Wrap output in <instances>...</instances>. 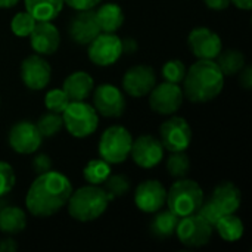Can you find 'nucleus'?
I'll return each instance as SVG.
<instances>
[{"mask_svg": "<svg viewBox=\"0 0 252 252\" xmlns=\"http://www.w3.org/2000/svg\"><path fill=\"white\" fill-rule=\"evenodd\" d=\"M219 236L226 242H236L244 236V223L242 220L233 213V214H224L214 226Z\"/></svg>", "mask_w": 252, "mask_h": 252, "instance_id": "bb28decb", "label": "nucleus"}, {"mask_svg": "<svg viewBox=\"0 0 252 252\" xmlns=\"http://www.w3.org/2000/svg\"><path fill=\"white\" fill-rule=\"evenodd\" d=\"M25 10L37 21H53L63 7V0H24Z\"/></svg>", "mask_w": 252, "mask_h": 252, "instance_id": "393cba45", "label": "nucleus"}, {"mask_svg": "<svg viewBox=\"0 0 252 252\" xmlns=\"http://www.w3.org/2000/svg\"><path fill=\"white\" fill-rule=\"evenodd\" d=\"M69 102H71L69 97L62 89H52L46 93V97H44V105L47 111H52L56 114H62L69 105Z\"/></svg>", "mask_w": 252, "mask_h": 252, "instance_id": "72a5a7b5", "label": "nucleus"}, {"mask_svg": "<svg viewBox=\"0 0 252 252\" xmlns=\"http://www.w3.org/2000/svg\"><path fill=\"white\" fill-rule=\"evenodd\" d=\"M21 78L30 90H43L52 80V66L41 55H30L21 63Z\"/></svg>", "mask_w": 252, "mask_h": 252, "instance_id": "4468645a", "label": "nucleus"}, {"mask_svg": "<svg viewBox=\"0 0 252 252\" xmlns=\"http://www.w3.org/2000/svg\"><path fill=\"white\" fill-rule=\"evenodd\" d=\"M204 3L213 10H224L232 4L230 0H204Z\"/></svg>", "mask_w": 252, "mask_h": 252, "instance_id": "ea45409f", "label": "nucleus"}, {"mask_svg": "<svg viewBox=\"0 0 252 252\" xmlns=\"http://www.w3.org/2000/svg\"><path fill=\"white\" fill-rule=\"evenodd\" d=\"M239 83L245 90H250L252 87V68L250 65H245L239 72Z\"/></svg>", "mask_w": 252, "mask_h": 252, "instance_id": "58836bf2", "label": "nucleus"}, {"mask_svg": "<svg viewBox=\"0 0 252 252\" xmlns=\"http://www.w3.org/2000/svg\"><path fill=\"white\" fill-rule=\"evenodd\" d=\"M154 219L151 221V233L155 239L159 241H167L176 235V229L179 224L180 217H177L173 211L165 210V211H157L154 213Z\"/></svg>", "mask_w": 252, "mask_h": 252, "instance_id": "4be33fe9", "label": "nucleus"}, {"mask_svg": "<svg viewBox=\"0 0 252 252\" xmlns=\"http://www.w3.org/2000/svg\"><path fill=\"white\" fill-rule=\"evenodd\" d=\"M196 214H199L204 220H207L213 227L216 226V223L224 216V214H221V211L211 202V199H208V201H204L202 202V205L199 207V210L196 211Z\"/></svg>", "mask_w": 252, "mask_h": 252, "instance_id": "c9c22d12", "label": "nucleus"}, {"mask_svg": "<svg viewBox=\"0 0 252 252\" xmlns=\"http://www.w3.org/2000/svg\"><path fill=\"white\" fill-rule=\"evenodd\" d=\"M210 199L221 211V214H233L241 208L242 193L235 183L221 182L214 188Z\"/></svg>", "mask_w": 252, "mask_h": 252, "instance_id": "aec40b11", "label": "nucleus"}, {"mask_svg": "<svg viewBox=\"0 0 252 252\" xmlns=\"http://www.w3.org/2000/svg\"><path fill=\"white\" fill-rule=\"evenodd\" d=\"M190 171V158L189 155L182 152H171L167 158V173L174 179H185Z\"/></svg>", "mask_w": 252, "mask_h": 252, "instance_id": "7c9ffc66", "label": "nucleus"}, {"mask_svg": "<svg viewBox=\"0 0 252 252\" xmlns=\"http://www.w3.org/2000/svg\"><path fill=\"white\" fill-rule=\"evenodd\" d=\"M72 190V185L66 176L50 170L38 174L31 183L25 196V207L34 217H52L66 207Z\"/></svg>", "mask_w": 252, "mask_h": 252, "instance_id": "f257e3e1", "label": "nucleus"}, {"mask_svg": "<svg viewBox=\"0 0 252 252\" xmlns=\"http://www.w3.org/2000/svg\"><path fill=\"white\" fill-rule=\"evenodd\" d=\"M149 96V106L154 112L159 115H173L176 114L185 100L183 89L179 84L164 81L161 84H155L151 90Z\"/></svg>", "mask_w": 252, "mask_h": 252, "instance_id": "9d476101", "label": "nucleus"}, {"mask_svg": "<svg viewBox=\"0 0 252 252\" xmlns=\"http://www.w3.org/2000/svg\"><path fill=\"white\" fill-rule=\"evenodd\" d=\"M133 145L131 133L123 126L108 127L99 139V155L111 165L123 164L128 157Z\"/></svg>", "mask_w": 252, "mask_h": 252, "instance_id": "423d86ee", "label": "nucleus"}, {"mask_svg": "<svg viewBox=\"0 0 252 252\" xmlns=\"http://www.w3.org/2000/svg\"><path fill=\"white\" fill-rule=\"evenodd\" d=\"M63 127L66 131L77 139L92 136L99 126V114L84 100H72L62 112Z\"/></svg>", "mask_w": 252, "mask_h": 252, "instance_id": "39448f33", "label": "nucleus"}, {"mask_svg": "<svg viewBox=\"0 0 252 252\" xmlns=\"http://www.w3.org/2000/svg\"><path fill=\"white\" fill-rule=\"evenodd\" d=\"M164 146L161 140L152 134H142L133 140L130 157L134 164L140 168L149 170L157 167L164 158Z\"/></svg>", "mask_w": 252, "mask_h": 252, "instance_id": "f8f14e48", "label": "nucleus"}, {"mask_svg": "<svg viewBox=\"0 0 252 252\" xmlns=\"http://www.w3.org/2000/svg\"><path fill=\"white\" fill-rule=\"evenodd\" d=\"M204 202V190L195 182L189 179H177L167 190V205L177 217H186L195 214Z\"/></svg>", "mask_w": 252, "mask_h": 252, "instance_id": "20e7f679", "label": "nucleus"}, {"mask_svg": "<svg viewBox=\"0 0 252 252\" xmlns=\"http://www.w3.org/2000/svg\"><path fill=\"white\" fill-rule=\"evenodd\" d=\"M37 19L27 10L16 13L10 21V30L16 37H28L34 30Z\"/></svg>", "mask_w": 252, "mask_h": 252, "instance_id": "2f4dec72", "label": "nucleus"}, {"mask_svg": "<svg viewBox=\"0 0 252 252\" xmlns=\"http://www.w3.org/2000/svg\"><path fill=\"white\" fill-rule=\"evenodd\" d=\"M16 176L9 162L0 161V198L6 196L15 186Z\"/></svg>", "mask_w": 252, "mask_h": 252, "instance_id": "f704fd0d", "label": "nucleus"}, {"mask_svg": "<svg viewBox=\"0 0 252 252\" xmlns=\"http://www.w3.org/2000/svg\"><path fill=\"white\" fill-rule=\"evenodd\" d=\"M223 72L224 77H235L241 72V69L247 65L245 63V55L238 49H227L221 50L219 56L214 59Z\"/></svg>", "mask_w": 252, "mask_h": 252, "instance_id": "a878e982", "label": "nucleus"}, {"mask_svg": "<svg viewBox=\"0 0 252 252\" xmlns=\"http://www.w3.org/2000/svg\"><path fill=\"white\" fill-rule=\"evenodd\" d=\"M68 32L74 43L87 46L97 34L102 32L99 28L94 10L93 9L78 10V13L69 22Z\"/></svg>", "mask_w": 252, "mask_h": 252, "instance_id": "6ab92c4d", "label": "nucleus"}, {"mask_svg": "<svg viewBox=\"0 0 252 252\" xmlns=\"http://www.w3.org/2000/svg\"><path fill=\"white\" fill-rule=\"evenodd\" d=\"M35 126H37L38 131L41 133L43 139L44 137H55L63 128L62 114H56V112L47 111L46 114H43L38 118V121L35 123Z\"/></svg>", "mask_w": 252, "mask_h": 252, "instance_id": "c85d7f7f", "label": "nucleus"}, {"mask_svg": "<svg viewBox=\"0 0 252 252\" xmlns=\"http://www.w3.org/2000/svg\"><path fill=\"white\" fill-rule=\"evenodd\" d=\"M94 13L102 32H117L124 24V12L117 3H105Z\"/></svg>", "mask_w": 252, "mask_h": 252, "instance_id": "5701e85b", "label": "nucleus"}, {"mask_svg": "<svg viewBox=\"0 0 252 252\" xmlns=\"http://www.w3.org/2000/svg\"><path fill=\"white\" fill-rule=\"evenodd\" d=\"M102 188L105 189V192L109 195L111 201L115 198H123L126 196L130 189H131V182L127 176L124 174H109L108 179L103 182Z\"/></svg>", "mask_w": 252, "mask_h": 252, "instance_id": "c756f323", "label": "nucleus"}, {"mask_svg": "<svg viewBox=\"0 0 252 252\" xmlns=\"http://www.w3.org/2000/svg\"><path fill=\"white\" fill-rule=\"evenodd\" d=\"M165 202L167 189L158 180H145L134 190V204L140 211L146 214H154L162 210Z\"/></svg>", "mask_w": 252, "mask_h": 252, "instance_id": "f3484780", "label": "nucleus"}, {"mask_svg": "<svg viewBox=\"0 0 252 252\" xmlns=\"http://www.w3.org/2000/svg\"><path fill=\"white\" fill-rule=\"evenodd\" d=\"M121 47H123V53L131 55L137 50V41L134 38H124L121 40Z\"/></svg>", "mask_w": 252, "mask_h": 252, "instance_id": "a19ab883", "label": "nucleus"}, {"mask_svg": "<svg viewBox=\"0 0 252 252\" xmlns=\"http://www.w3.org/2000/svg\"><path fill=\"white\" fill-rule=\"evenodd\" d=\"M109 202L111 198L102 186L87 183V186H83L75 192L72 190L66 202V207L69 216L74 220L81 223H89L102 217Z\"/></svg>", "mask_w": 252, "mask_h": 252, "instance_id": "7ed1b4c3", "label": "nucleus"}, {"mask_svg": "<svg viewBox=\"0 0 252 252\" xmlns=\"http://www.w3.org/2000/svg\"><path fill=\"white\" fill-rule=\"evenodd\" d=\"M27 227V214L19 207H4L0 210V232L18 235Z\"/></svg>", "mask_w": 252, "mask_h": 252, "instance_id": "b1692460", "label": "nucleus"}, {"mask_svg": "<svg viewBox=\"0 0 252 252\" xmlns=\"http://www.w3.org/2000/svg\"><path fill=\"white\" fill-rule=\"evenodd\" d=\"M28 37L32 50L41 56L56 53L61 44V32L52 21H37Z\"/></svg>", "mask_w": 252, "mask_h": 252, "instance_id": "a211bd4d", "label": "nucleus"}, {"mask_svg": "<svg viewBox=\"0 0 252 252\" xmlns=\"http://www.w3.org/2000/svg\"><path fill=\"white\" fill-rule=\"evenodd\" d=\"M87 46L89 59L97 66H111L123 56L121 38L115 32H100Z\"/></svg>", "mask_w": 252, "mask_h": 252, "instance_id": "1a4fd4ad", "label": "nucleus"}, {"mask_svg": "<svg viewBox=\"0 0 252 252\" xmlns=\"http://www.w3.org/2000/svg\"><path fill=\"white\" fill-rule=\"evenodd\" d=\"M94 89V81L92 75L86 71H75L69 74L62 86L69 100H86Z\"/></svg>", "mask_w": 252, "mask_h": 252, "instance_id": "412c9836", "label": "nucleus"}, {"mask_svg": "<svg viewBox=\"0 0 252 252\" xmlns=\"http://www.w3.org/2000/svg\"><path fill=\"white\" fill-rule=\"evenodd\" d=\"M224 87V75L213 59H198L183 80V93L193 103H205L216 99Z\"/></svg>", "mask_w": 252, "mask_h": 252, "instance_id": "f03ea898", "label": "nucleus"}, {"mask_svg": "<svg viewBox=\"0 0 252 252\" xmlns=\"http://www.w3.org/2000/svg\"><path fill=\"white\" fill-rule=\"evenodd\" d=\"M188 46L198 59H216L223 50L221 38L207 27L193 28L188 37Z\"/></svg>", "mask_w": 252, "mask_h": 252, "instance_id": "2eb2a0df", "label": "nucleus"}, {"mask_svg": "<svg viewBox=\"0 0 252 252\" xmlns=\"http://www.w3.org/2000/svg\"><path fill=\"white\" fill-rule=\"evenodd\" d=\"M230 3L242 10H250L252 7V0H230Z\"/></svg>", "mask_w": 252, "mask_h": 252, "instance_id": "37998d69", "label": "nucleus"}, {"mask_svg": "<svg viewBox=\"0 0 252 252\" xmlns=\"http://www.w3.org/2000/svg\"><path fill=\"white\" fill-rule=\"evenodd\" d=\"M9 146L12 151L21 155H30L38 151L43 142V136L38 131L35 123L19 121L9 130Z\"/></svg>", "mask_w": 252, "mask_h": 252, "instance_id": "ddd939ff", "label": "nucleus"}, {"mask_svg": "<svg viewBox=\"0 0 252 252\" xmlns=\"http://www.w3.org/2000/svg\"><path fill=\"white\" fill-rule=\"evenodd\" d=\"M102 0H63L65 4H68L69 7L75 9V10H87V9H93L96 7Z\"/></svg>", "mask_w": 252, "mask_h": 252, "instance_id": "4c0bfd02", "label": "nucleus"}, {"mask_svg": "<svg viewBox=\"0 0 252 252\" xmlns=\"http://www.w3.org/2000/svg\"><path fill=\"white\" fill-rule=\"evenodd\" d=\"M193 139L192 128L183 117H170L159 127V140L165 151H186Z\"/></svg>", "mask_w": 252, "mask_h": 252, "instance_id": "6e6552de", "label": "nucleus"}, {"mask_svg": "<svg viewBox=\"0 0 252 252\" xmlns=\"http://www.w3.org/2000/svg\"><path fill=\"white\" fill-rule=\"evenodd\" d=\"M126 105V96L120 87L105 83L93 89V108L99 115L118 118L124 114Z\"/></svg>", "mask_w": 252, "mask_h": 252, "instance_id": "9b49d317", "label": "nucleus"}, {"mask_svg": "<svg viewBox=\"0 0 252 252\" xmlns=\"http://www.w3.org/2000/svg\"><path fill=\"white\" fill-rule=\"evenodd\" d=\"M19 0H0V9H10L13 7Z\"/></svg>", "mask_w": 252, "mask_h": 252, "instance_id": "c03bdc74", "label": "nucleus"}, {"mask_svg": "<svg viewBox=\"0 0 252 252\" xmlns=\"http://www.w3.org/2000/svg\"><path fill=\"white\" fill-rule=\"evenodd\" d=\"M213 230L214 227L195 213L186 217H180L176 236L183 245L189 248H201L211 241Z\"/></svg>", "mask_w": 252, "mask_h": 252, "instance_id": "0eeeda50", "label": "nucleus"}, {"mask_svg": "<svg viewBox=\"0 0 252 252\" xmlns=\"http://www.w3.org/2000/svg\"><path fill=\"white\" fill-rule=\"evenodd\" d=\"M186 66L183 63V61L180 59H171V61H167L161 69V74H162V78L168 83H174V84H180L183 83L185 80V75H186Z\"/></svg>", "mask_w": 252, "mask_h": 252, "instance_id": "473e14b6", "label": "nucleus"}, {"mask_svg": "<svg viewBox=\"0 0 252 252\" xmlns=\"http://www.w3.org/2000/svg\"><path fill=\"white\" fill-rule=\"evenodd\" d=\"M157 84V74L149 65H134L123 77V89L131 97H145Z\"/></svg>", "mask_w": 252, "mask_h": 252, "instance_id": "dca6fc26", "label": "nucleus"}, {"mask_svg": "<svg viewBox=\"0 0 252 252\" xmlns=\"http://www.w3.org/2000/svg\"><path fill=\"white\" fill-rule=\"evenodd\" d=\"M18 250V244L12 238H6L0 241V252H13Z\"/></svg>", "mask_w": 252, "mask_h": 252, "instance_id": "79ce46f5", "label": "nucleus"}, {"mask_svg": "<svg viewBox=\"0 0 252 252\" xmlns=\"http://www.w3.org/2000/svg\"><path fill=\"white\" fill-rule=\"evenodd\" d=\"M52 167H53V162L47 154H37L32 159V170L37 176L50 171Z\"/></svg>", "mask_w": 252, "mask_h": 252, "instance_id": "e433bc0d", "label": "nucleus"}, {"mask_svg": "<svg viewBox=\"0 0 252 252\" xmlns=\"http://www.w3.org/2000/svg\"><path fill=\"white\" fill-rule=\"evenodd\" d=\"M109 174H111V164L102 158L89 161L83 170L84 180L89 185H96V186H102Z\"/></svg>", "mask_w": 252, "mask_h": 252, "instance_id": "cd10ccee", "label": "nucleus"}]
</instances>
